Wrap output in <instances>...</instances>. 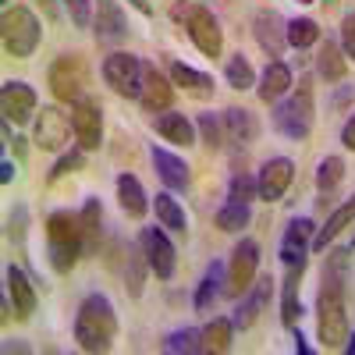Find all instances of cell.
<instances>
[{
  "mask_svg": "<svg viewBox=\"0 0 355 355\" xmlns=\"http://www.w3.org/2000/svg\"><path fill=\"white\" fill-rule=\"evenodd\" d=\"M295 352H299V355H309V345H306L302 334H295Z\"/></svg>",
  "mask_w": 355,
  "mask_h": 355,
  "instance_id": "obj_49",
  "label": "cell"
},
{
  "mask_svg": "<svg viewBox=\"0 0 355 355\" xmlns=\"http://www.w3.org/2000/svg\"><path fill=\"white\" fill-rule=\"evenodd\" d=\"M117 202H121V210L132 217V220H142L146 210H150V199H146L142 185H139V178L135 174H117Z\"/></svg>",
  "mask_w": 355,
  "mask_h": 355,
  "instance_id": "obj_26",
  "label": "cell"
},
{
  "mask_svg": "<svg viewBox=\"0 0 355 355\" xmlns=\"http://www.w3.org/2000/svg\"><path fill=\"white\" fill-rule=\"evenodd\" d=\"M71 128H75V139L85 153L100 150V142H103V107H100V100L85 96V100L71 103Z\"/></svg>",
  "mask_w": 355,
  "mask_h": 355,
  "instance_id": "obj_11",
  "label": "cell"
},
{
  "mask_svg": "<svg viewBox=\"0 0 355 355\" xmlns=\"http://www.w3.org/2000/svg\"><path fill=\"white\" fill-rule=\"evenodd\" d=\"M220 117H224V135H227V142H239V146L256 142L259 121H256L252 110H245V107H227Z\"/></svg>",
  "mask_w": 355,
  "mask_h": 355,
  "instance_id": "obj_23",
  "label": "cell"
},
{
  "mask_svg": "<svg viewBox=\"0 0 355 355\" xmlns=\"http://www.w3.org/2000/svg\"><path fill=\"white\" fill-rule=\"evenodd\" d=\"M341 50H345V57H355V11H348L341 18Z\"/></svg>",
  "mask_w": 355,
  "mask_h": 355,
  "instance_id": "obj_44",
  "label": "cell"
},
{
  "mask_svg": "<svg viewBox=\"0 0 355 355\" xmlns=\"http://www.w3.org/2000/svg\"><path fill=\"white\" fill-rule=\"evenodd\" d=\"M295 85V78H291V68L284 64V61H270L266 64V71L259 75V85H256V93H259V100L263 103H277L288 89Z\"/></svg>",
  "mask_w": 355,
  "mask_h": 355,
  "instance_id": "obj_24",
  "label": "cell"
},
{
  "mask_svg": "<svg viewBox=\"0 0 355 355\" xmlns=\"http://www.w3.org/2000/svg\"><path fill=\"white\" fill-rule=\"evenodd\" d=\"M171 82L178 89H185V93L196 96V100H210L214 96V78L206 71H196V68L182 64V61H171Z\"/></svg>",
  "mask_w": 355,
  "mask_h": 355,
  "instance_id": "obj_25",
  "label": "cell"
},
{
  "mask_svg": "<svg viewBox=\"0 0 355 355\" xmlns=\"http://www.w3.org/2000/svg\"><path fill=\"white\" fill-rule=\"evenodd\" d=\"M345 352H348V355H355V334H348V341H345Z\"/></svg>",
  "mask_w": 355,
  "mask_h": 355,
  "instance_id": "obj_51",
  "label": "cell"
},
{
  "mask_svg": "<svg viewBox=\"0 0 355 355\" xmlns=\"http://www.w3.org/2000/svg\"><path fill=\"white\" fill-rule=\"evenodd\" d=\"M252 36H256L259 50L277 61V57L284 53V46H288V21H284L277 11L263 8V11H256V18H252Z\"/></svg>",
  "mask_w": 355,
  "mask_h": 355,
  "instance_id": "obj_14",
  "label": "cell"
},
{
  "mask_svg": "<svg viewBox=\"0 0 355 355\" xmlns=\"http://www.w3.org/2000/svg\"><path fill=\"white\" fill-rule=\"evenodd\" d=\"M313 245V220L309 217H295L284 227V239H281V263H306V252Z\"/></svg>",
  "mask_w": 355,
  "mask_h": 355,
  "instance_id": "obj_20",
  "label": "cell"
},
{
  "mask_svg": "<svg viewBox=\"0 0 355 355\" xmlns=\"http://www.w3.org/2000/svg\"><path fill=\"white\" fill-rule=\"evenodd\" d=\"M352 220H355V196H348V199L338 206V210L327 217V224H323V227L313 234V249H316V252H323V249H327V242H334V239H338V234H341Z\"/></svg>",
  "mask_w": 355,
  "mask_h": 355,
  "instance_id": "obj_30",
  "label": "cell"
},
{
  "mask_svg": "<svg viewBox=\"0 0 355 355\" xmlns=\"http://www.w3.org/2000/svg\"><path fill=\"white\" fill-rule=\"evenodd\" d=\"M64 8H68V15L78 28H85L93 21V0H64Z\"/></svg>",
  "mask_w": 355,
  "mask_h": 355,
  "instance_id": "obj_43",
  "label": "cell"
},
{
  "mask_svg": "<svg viewBox=\"0 0 355 355\" xmlns=\"http://www.w3.org/2000/svg\"><path fill=\"white\" fill-rule=\"evenodd\" d=\"M82 164H85V150H82V146H78V150H68L61 160L53 164V171L46 174V182H50V185H53V182H61L64 174H71V171H82Z\"/></svg>",
  "mask_w": 355,
  "mask_h": 355,
  "instance_id": "obj_42",
  "label": "cell"
},
{
  "mask_svg": "<svg viewBox=\"0 0 355 355\" xmlns=\"http://www.w3.org/2000/svg\"><path fill=\"white\" fill-rule=\"evenodd\" d=\"M352 245H355V242H352Z\"/></svg>",
  "mask_w": 355,
  "mask_h": 355,
  "instance_id": "obj_53",
  "label": "cell"
},
{
  "mask_svg": "<svg viewBox=\"0 0 355 355\" xmlns=\"http://www.w3.org/2000/svg\"><path fill=\"white\" fill-rule=\"evenodd\" d=\"M171 100H174V82L164 71H157V64H142V85H139L142 110L164 114V110H171Z\"/></svg>",
  "mask_w": 355,
  "mask_h": 355,
  "instance_id": "obj_16",
  "label": "cell"
},
{
  "mask_svg": "<svg viewBox=\"0 0 355 355\" xmlns=\"http://www.w3.org/2000/svg\"><path fill=\"white\" fill-rule=\"evenodd\" d=\"M231 341H234V323L224 320V316L210 320V323L199 331V352H206V355H224V352H231Z\"/></svg>",
  "mask_w": 355,
  "mask_h": 355,
  "instance_id": "obj_29",
  "label": "cell"
},
{
  "mask_svg": "<svg viewBox=\"0 0 355 355\" xmlns=\"http://www.w3.org/2000/svg\"><path fill=\"white\" fill-rule=\"evenodd\" d=\"M8 299L15 306V316L18 320H33L36 313V284L21 274V266H8Z\"/></svg>",
  "mask_w": 355,
  "mask_h": 355,
  "instance_id": "obj_22",
  "label": "cell"
},
{
  "mask_svg": "<svg viewBox=\"0 0 355 355\" xmlns=\"http://www.w3.org/2000/svg\"><path fill=\"white\" fill-rule=\"evenodd\" d=\"M139 245H142V252H146L150 270H153L160 281H171V277H174V266H178V249L171 245L167 234H164L160 227H142Z\"/></svg>",
  "mask_w": 355,
  "mask_h": 355,
  "instance_id": "obj_12",
  "label": "cell"
},
{
  "mask_svg": "<svg viewBox=\"0 0 355 355\" xmlns=\"http://www.w3.org/2000/svg\"><path fill=\"white\" fill-rule=\"evenodd\" d=\"M320 40V25L313 18H291L288 21V46L295 50H309Z\"/></svg>",
  "mask_w": 355,
  "mask_h": 355,
  "instance_id": "obj_37",
  "label": "cell"
},
{
  "mask_svg": "<svg viewBox=\"0 0 355 355\" xmlns=\"http://www.w3.org/2000/svg\"><path fill=\"white\" fill-rule=\"evenodd\" d=\"M146 270H150V263H146L142 245H128V252H125V288H128L132 299H139V295H142Z\"/></svg>",
  "mask_w": 355,
  "mask_h": 355,
  "instance_id": "obj_34",
  "label": "cell"
},
{
  "mask_svg": "<svg viewBox=\"0 0 355 355\" xmlns=\"http://www.w3.org/2000/svg\"><path fill=\"white\" fill-rule=\"evenodd\" d=\"M341 142H345V150L355 153V114H348V121H345V128H341Z\"/></svg>",
  "mask_w": 355,
  "mask_h": 355,
  "instance_id": "obj_46",
  "label": "cell"
},
{
  "mask_svg": "<svg viewBox=\"0 0 355 355\" xmlns=\"http://www.w3.org/2000/svg\"><path fill=\"white\" fill-rule=\"evenodd\" d=\"M117 338V316L107 295H85L75 313V341L82 352H107Z\"/></svg>",
  "mask_w": 355,
  "mask_h": 355,
  "instance_id": "obj_2",
  "label": "cell"
},
{
  "mask_svg": "<svg viewBox=\"0 0 355 355\" xmlns=\"http://www.w3.org/2000/svg\"><path fill=\"white\" fill-rule=\"evenodd\" d=\"M313 110H316L313 107V82L309 78H299V89L291 93V100H284V103L274 107V128L281 135L295 139V142H302L313 132V117H316Z\"/></svg>",
  "mask_w": 355,
  "mask_h": 355,
  "instance_id": "obj_4",
  "label": "cell"
},
{
  "mask_svg": "<svg viewBox=\"0 0 355 355\" xmlns=\"http://www.w3.org/2000/svg\"><path fill=\"white\" fill-rule=\"evenodd\" d=\"M256 196H259L256 178L245 174V171H234V174H231V185H227V199H234V202H252Z\"/></svg>",
  "mask_w": 355,
  "mask_h": 355,
  "instance_id": "obj_41",
  "label": "cell"
},
{
  "mask_svg": "<svg viewBox=\"0 0 355 355\" xmlns=\"http://www.w3.org/2000/svg\"><path fill=\"white\" fill-rule=\"evenodd\" d=\"M224 274H227V266L217 263V259L206 266L202 281L196 284V299H192V306H196L199 313H206V309H210V306L220 299V295H224Z\"/></svg>",
  "mask_w": 355,
  "mask_h": 355,
  "instance_id": "obj_28",
  "label": "cell"
},
{
  "mask_svg": "<svg viewBox=\"0 0 355 355\" xmlns=\"http://www.w3.org/2000/svg\"><path fill=\"white\" fill-rule=\"evenodd\" d=\"M167 355H182V352H199V331L192 327H182V331H171L160 345Z\"/></svg>",
  "mask_w": 355,
  "mask_h": 355,
  "instance_id": "obj_40",
  "label": "cell"
},
{
  "mask_svg": "<svg viewBox=\"0 0 355 355\" xmlns=\"http://www.w3.org/2000/svg\"><path fill=\"white\" fill-rule=\"evenodd\" d=\"M174 21H185L189 40L196 43V50L202 57H210V61L220 57V50H224V28H220V21L214 18L210 8H202V4H178L174 8Z\"/></svg>",
  "mask_w": 355,
  "mask_h": 355,
  "instance_id": "obj_6",
  "label": "cell"
},
{
  "mask_svg": "<svg viewBox=\"0 0 355 355\" xmlns=\"http://www.w3.org/2000/svg\"><path fill=\"white\" fill-rule=\"evenodd\" d=\"M40 36H43L40 18L28 8H21V4L4 8V15H0V40H4V50L11 57H33L40 46Z\"/></svg>",
  "mask_w": 355,
  "mask_h": 355,
  "instance_id": "obj_5",
  "label": "cell"
},
{
  "mask_svg": "<svg viewBox=\"0 0 355 355\" xmlns=\"http://www.w3.org/2000/svg\"><path fill=\"white\" fill-rule=\"evenodd\" d=\"M128 4H132L135 11H142V15H153V8H150V4H146V0H128Z\"/></svg>",
  "mask_w": 355,
  "mask_h": 355,
  "instance_id": "obj_50",
  "label": "cell"
},
{
  "mask_svg": "<svg viewBox=\"0 0 355 355\" xmlns=\"http://www.w3.org/2000/svg\"><path fill=\"white\" fill-rule=\"evenodd\" d=\"M270 295H274V277L270 274H263V277H256V284L242 295V302H239V309H234V316H231V323H234V331H249L252 323L263 316V309L270 306Z\"/></svg>",
  "mask_w": 355,
  "mask_h": 355,
  "instance_id": "obj_15",
  "label": "cell"
},
{
  "mask_svg": "<svg viewBox=\"0 0 355 355\" xmlns=\"http://www.w3.org/2000/svg\"><path fill=\"white\" fill-rule=\"evenodd\" d=\"M153 167H157L160 182H164L171 192H185V189L192 185L189 164L178 157V153H171V150H157V146H153Z\"/></svg>",
  "mask_w": 355,
  "mask_h": 355,
  "instance_id": "obj_21",
  "label": "cell"
},
{
  "mask_svg": "<svg viewBox=\"0 0 355 355\" xmlns=\"http://www.w3.org/2000/svg\"><path fill=\"white\" fill-rule=\"evenodd\" d=\"M157 132L167 139V142H174V146H192L196 142V128H192V121L185 114H178V110H164V114H157Z\"/></svg>",
  "mask_w": 355,
  "mask_h": 355,
  "instance_id": "obj_31",
  "label": "cell"
},
{
  "mask_svg": "<svg viewBox=\"0 0 355 355\" xmlns=\"http://www.w3.org/2000/svg\"><path fill=\"white\" fill-rule=\"evenodd\" d=\"M46 78H50V93L61 103H78L85 100V89H89V64L82 53H61L50 64Z\"/></svg>",
  "mask_w": 355,
  "mask_h": 355,
  "instance_id": "obj_7",
  "label": "cell"
},
{
  "mask_svg": "<svg viewBox=\"0 0 355 355\" xmlns=\"http://www.w3.org/2000/svg\"><path fill=\"white\" fill-rule=\"evenodd\" d=\"M196 128H199L202 142L210 146V150H220L224 139H227V135H224V117H220V114H199Z\"/></svg>",
  "mask_w": 355,
  "mask_h": 355,
  "instance_id": "obj_39",
  "label": "cell"
},
{
  "mask_svg": "<svg viewBox=\"0 0 355 355\" xmlns=\"http://www.w3.org/2000/svg\"><path fill=\"white\" fill-rule=\"evenodd\" d=\"M78 220H82L85 256H96V252H100V245H103V206H100V199H85Z\"/></svg>",
  "mask_w": 355,
  "mask_h": 355,
  "instance_id": "obj_27",
  "label": "cell"
},
{
  "mask_svg": "<svg viewBox=\"0 0 355 355\" xmlns=\"http://www.w3.org/2000/svg\"><path fill=\"white\" fill-rule=\"evenodd\" d=\"M153 210H157V224H160V227H167V231H174V234H185V231H189V217H185V210H182V202H178L171 192H157Z\"/></svg>",
  "mask_w": 355,
  "mask_h": 355,
  "instance_id": "obj_33",
  "label": "cell"
},
{
  "mask_svg": "<svg viewBox=\"0 0 355 355\" xmlns=\"http://www.w3.org/2000/svg\"><path fill=\"white\" fill-rule=\"evenodd\" d=\"M71 117L61 110V107H43L36 114V128H33V139L43 153H61L68 139H71Z\"/></svg>",
  "mask_w": 355,
  "mask_h": 355,
  "instance_id": "obj_10",
  "label": "cell"
},
{
  "mask_svg": "<svg viewBox=\"0 0 355 355\" xmlns=\"http://www.w3.org/2000/svg\"><path fill=\"white\" fill-rule=\"evenodd\" d=\"M224 78H227V85H231V89H239V93L252 89V85H256V71H252V64H249V57H242V53L227 57V64H224Z\"/></svg>",
  "mask_w": 355,
  "mask_h": 355,
  "instance_id": "obj_35",
  "label": "cell"
},
{
  "mask_svg": "<svg viewBox=\"0 0 355 355\" xmlns=\"http://www.w3.org/2000/svg\"><path fill=\"white\" fill-rule=\"evenodd\" d=\"M291 178H295V164L288 157H270L263 167H259V178H256V189H259V199L266 202H277L288 185H291Z\"/></svg>",
  "mask_w": 355,
  "mask_h": 355,
  "instance_id": "obj_17",
  "label": "cell"
},
{
  "mask_svg": "<svg viewBox=\"0 0 355 355\" xmlns=\"http://www.w3.org/2000/svg\"><path fill=\"white\" fill-rule=\"evenodd\" d=\"M46 256L57 274H71L75 263L85 256L82 242V220L71 210H53L46 217Z\"/></svg>",
  "mask_w": 355,
  "mask_h": 355,
  "instance_id": "obj_3",
  "label": "cell"
},
{
  "mask_svg": "<svg viewBox=\"0 0 355 355\" xmlns=\"http://www.w3.org/2000/svg\"><path fill=\"white\" fill-rule=\"evenodd\" d=\"M299 4H313V0H299Z\"/></svg>",
  "mask_w": 355,
  "mask_h": 355,
  "instance_id": "obj_52",
  "label": "cell"
},
{
  "mask_svg": "<svg viewBox=\"0 0 355 355\" xmlns=\"http://www.w3.org/2000/svg\"><path fill=\"white\" fill-rule=\"evenodd\" d=\"M11 178H15V164H11V160H0V182L8 185Z\"/></svg>",
  "mask_w": 355,
  "mask_h": 355,
  "instance_id": "obj_47",
  "label": "cell"
},
{
  "mask_svg": "<svg viewBox=\"0 0 355 355\" xmlns=\"http://www.w3.org/2000/svg\"><path fill=\"white\" fill-rule=\"evenodd\" d=\"M302 274H306V263L284 266V284H281V323H284L288 331H295V327H299V320H302V302H299Z\"/></svg>",
  "mask_w": 355,
  "mask_h": 355,
  "instance_id": "obj_19",
  "label": "cell"
},
{
  "mask_svg": "<svg viewBox=\"0 0 355 355\" xmlns=\"http://www.w3.org/2000/svg\"><path fill=\"white\" fill-rule=\"evenodd\" d=\"M93 25H96V43L100 46H117V43L128 40V18L117 8V0H100Z\"/></svg>",
  "mask_w": 355,
  "mask_h": 355,
  "instance_id": "obj_18",
  "label": "cell"
},
{
  "mask_svg": "<svg viewBox=\"0 0 355 355\" xmlns=\"http://www.w3.org/2000/svg\"><path fill=\"white\" fill-rule=\"evenodd\" d=\"M341 182H345V160L341 157H323L320 167H316V189H320V196H331Z\"/></svg>",
  "mask_w": 355,
  "mask_h": 355,
  "instance_id": "obj_36",
  "label": "cell"
},
{
  "mask_svg": "<svg viewBox=\"0 0 355 355\" xmlns=\"http://www.w3.org/2000/svg\"><path fill=\"white\" fill-rule=\"evenodd\" d=\"M103 82L114 89L117 96L139 100V85H142V61L125 50H117L110 57H103Z\"/></svg>",
  "mask_w": 355,
  "mask_h": 355,
  "instance_id": "obj_9",
  "label": "cell"
},
{
  "mask_svg": "<svg viewBox=\"0 0 355 355\" xmlns=\"http://www.w3.org/2000/svg\"><path fill=\"white\" fill-rule=\"evenodd\" d=\"M352 89H355V85H345V89H341V93L334 96V107H345V103L352 100Z\"/></svg>",
  "mask_w": 355,
  "mask_h": 355,
  "instance_id": "obj_48",
  "label": "cell"
},
{
  "mask_svg": "<svg viewBox=\"0 0 355 355\" xmlns=\"http://www.w3.org/2000/svg\"><path fill=\"white\" fill-rule=\"evenodd\" d=\"M348 281H352V249L327 252L316 295V334L327 352L345 348L348 341Z\"/></svg>",
  "mask_w": 355,
  "mask_h": 355,
  "instance_id": "obj_1",
  "label": "cell"
},
{
  "mask_svg": "<svg viewBox=\"0 0 355 355\" xmlns=\"http://www.w3.org/2000/svg\"><path fill=\"white\" fill-rule=\"evenodd\" d=\"M11 239H15L18 245L25 242V210H21V206L11 214Z\"/></svg>",
  "mask_w": 355,
  "mask_h": 355,
  "instance_id": "obj_45",
  "label": "cell"
},
{
  "mask_svg": "<svg viewBox=\"0 0 355 355\" xmlns=\"http://www.w3.org/2000/svg\"><path fill=\"white\" fill-rule=\"evenodd\" d=\"M36 103H40L36 89L28 82H4V89H0V110H4V121H11V125L33 121V117L40 114Z\"/></svg>",
  "mask_w": 355,
  "mask_h": 355,
  "instance_id": "obj_13",
  "label": "cell"
},
{
  "mask_svg": "<svg viewBox=\"0 0 355 355\" xmlns=\"http://www.w3.org/2000/svg\"><path fill=\"white\" fill-rule=\"evenodd\" d=\"M249 202H234V199H227L224 206H220V210H217V227L220 231H242L245 224H249Z\"/></svg>",
  "mask_w": 355,
  "mask_h": 355,
  "instance_id": "obj_38",
  "label": "cell"
},
{
  "mask_svg": "<svg viewBox=\"0 0 355 355\" xmlns=\"http://www.w3.org/2000/svg\"><path fill=\"white\" fill-rule=\"evenodd\" d=\"M259 277V245L252 239H242L231 252L227 274H224V295L227 299H242Z\"/></svg>",
  "mask_w": 355,
  "mask_h": 355,
  "instance_id": "obj_8",
  "label": "cell"
},
{
  "mask_svg": "<svg viewBox=\"0 0 355 355\" xmlns=\"http://www.w3.org/2000/svg\"><path fill=\"white\" fill-rule=\"evenodd\" d=\"M316 75L327 78V82H341L348 75V57H345L341 43L327 40V43L320 46V53H316Z\"/></svg>",
  "mask_w": 355,
  "mask_h": 355,
  "instance_id": "obj_32",
  "label": "cell"
}]
</instances>
